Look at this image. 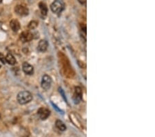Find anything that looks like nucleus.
<instances>
[{
    "instance_id": "nucleus-9",
    "label": "nucleus",
    "mask_w": 155,
    "mask_h": 137,
    "mask_svg": "<svg viewBox=\"0 0 155 137\" xmlns=\"http://www.w3.org/2000/svg\"><path fill=\"white\" fill-rule=\"evenodd\" d=\"M48 46V43L45 40H42L39 41L37 46V50L40 52H44L47 50Z\"/></svg>"
},
{
    "instance_id": "nucleus-17",
    "label": "nucleus",
    "mask_w": 155,
    "mask_h": 137,
    "mask_svg": "<svg viewBox=\"0 0 155 137\" xmlns=\"http://www.w3.org/2000/svg\"><path fill=\"white\" fill-rule=\"evenodd\" d=\"M78 2L80 3L81 4H85L86 2V0H78Z\"/></svg>"
},
{
    "instance_id": "nucleus-5",
    "label": "nucleus",
    "mask_w": 155,
    "mask_h": 137,
    "mask_svg": "<svg viewBox=\"0 0 155 137\" xmlns=\"http://www.w3.org/2000/svg\"><path fill=\"white\" fill-rule=\"evenodd\" d=\"M50 114V111L49 109H46L45 107H41L37 111V115L42 120H46L48 118Z\"/></svg>"
},
{
    "instance_id": "nucleus-11",
    "label": "nucleus",
    "mask_w": 155,
    "mask_h": 137,
    "mask_svg": "<svg viewBox=\"0 0 155 137\" xmlns=\"http://www.w3.org/2000/svg\"><path fill=\"white\" fill-rule=\"evenodd\" d=\"M39 9H40L41 14H42V16L43 17H45L47 15L48 13V8L46 4L45 3H44L43 2H41L39 4Z\"/></svg>"
},
{
    "instance_id": "nucleus-7",
    "label": "nucleus",
    "mask_w": 155,
    "mask_h": 137,
    "mask_svg": "<svg viewBox=\"0 0 155 137\" xmlns=\"http://www.w3.org/2000/svg\"><path fill=\"white\" fill-rule=\"evenodd\" d=\"M22 69H23V71L27 75H32L34 73V68H33V67L28 62L23 63Z\"/></svg>"
},
{
    "instance_id": "nucleus-2",
    "label": "nucleus",
    "mask_w": 155,
    "mask_h": 137,
    "mask_svg": "<svg viewBox=\"0 0 155 137\" xmlns=\"http://www.w3.org/2000/svg\"><path fill=\"white\" fill-rule=\"evenodd\" d=\"M50 9L54 13L60 14L64 9V3L60 0H55L50 5Z\"/></svg>"
},
{
    "instance_id": "nucleus-12",
    "label": "nucleus",
    "mask_w": 155,
    "mask_h": 137,
    "mask_svg": "<svg viewBox=\"0 0 155 137\" xmlns=\"http://www.w3.org/2000/svg\"><path fill=\"white\" fill-rule=\"evenodd\" d=\"M6 63H8L11 65H15L17 62L16 59L11 53H8V54L6 56Z\"/></svg>"
},
{
    "instance_id": "nucleus-19",
    "label": "nucleus",
    "mask_w": 155,
    "mask_h": 137,
    "mask_svg": "<svg viewBox=\"0 0 155 137\" xmlns=\"http://www.w3.org/2000/svg\"><path fill=\"white\" fill-rule=\"evenodd\" d=\"M1 67H2V66H1V65H0V68H1Z\"/></svg>"
},
{
    "instance_id": "nucleus-14",
    "label": "nucleus",
    "mask_w": 155,
    "mask_h": 137,
    "mask_svg": "<svg viewBox=\"0 0 155 137\" xmlns=\"http://www.w3.org/2000/svg\"><path fill=\"white\" fill-rule=\"evenodd\" d=\"M37 24H38L37 22H36V21H32V22H30L29 23L28 27V28H30V29L33 30L35 29L37 26Z\"/></svg>"
},
{
    "instance_id": "nucleus-18",
    "label": "nucleus",
    "mask_w": 155,
    "mask_h": 137,
    "mask_svg": "<svg viewBox=\"0 0 155 137\" xmlns=\"http://www.w3.org/2000/svg\"><path fill=\"white\" fill-rule=\"evenodd\" d=\"M2 1H3V0H0V4H1V3H2Z\"/></svg>"
},
{
    "instance_id": "nucleus-10",
    "label": "nucleus",
    "mask_w": 155,
    "mask_h": 137,
    "mask_svg": "<svg viewBox=\"0 0 155 137\" xmlns=\"http://www.w3.org/2000/svg\"><path fill=\"white\" fill-rule=\"evenodd\" d=\"M10 26H11V29L13 30L14 32H17L20 29V24L15 19H13L11 21Z\"/></svg>"
},
{
    "instance_id": "nucleus-8",
    "label": "nucleus",
    "mask_w": 155,
    "mask_h": 137,
    "mask_svg": "<svg viewBox=\"0 0 155 137\" xmlns=\"http://www.w3.org/2000/svg\"><path fill=\"white\" fill-rule=\"evenodd\" d=\"M33 38V35L29 32H23L20 35V39L23 42H29Z\"/></svg>"
},
{
    "instance_id": "nucleus-13",
    "label": "nucleus",
    "mask_w": 155,
    "mask_h": 137,
    "mask_svg": "<svg viewBox=\"0 0 155 137\" xmlns=\"http://www.w3.org/2000/svg\"><path fill=\"white\" fill-rule=\"evenodd\" d=\"M55 126H56V128L59 130L60 131H64L65 130H66V125L64 124V123L62 122L61 120H56V122H55Z\"/></svg>"
},
{
    "instance_id": "nucleus-1",
    "label": "nucleus",
    "mask_w": 155,
    "mask_h": 137,
    "mask_svg": "<svg viewBox=\"0 0 155 137\" xmlns=\"http://www.w3.org/2000/svg\"><path fill=\"white\" fill-rule=\"evenodd\" d=\"M17 99L20 105H25L30 102L33 99V96L29 91H23L19 93L17 96Z\"/></svg>"
},
{
    "instance_id": "nucleus-15",
    "label": "nucleus",
    "mask_w": 155,
    "mask_h": 137,
    "mask_svg": "<svg viewBox=\"0 0 155 137\" xmlns=\"http://www.w3.org/2000/svg\"><path fill=\"white\" fill-rule=\"evenodd\" d=\"M0 61L2 62V63H3L4 65H5L6 63V57L2 53H0Z\"/></svg>"
},
{
    "instance_id": "nucleus-4",
    "label": "nucleus",
    "mask_w": 155,
    "mask_h": 137,
    "mask_svg": "<svg viewBox=\"0 0 155 137\" xmlns=\"http://www.w3.org/2000/svg\"><path fill=\"white\" fill-rule=\"evenodd\" d=\"M15 13L19 16L24 17V16H27L29 13V11L28 9L26 6H24L23 5H17L15 8Z\"/></svg>"
},
{
    "instance_id": "nucleus-16",
    "label": "nucleus",
    "mask_w": 155,
    "mask_h": 137,
    "mask_svg": "<svg viewBox=\"0 0 155 137\" xmlns=\"http://www.w3.org/2000/svg\"><path fill=\"white\" fill-rule=\"evenodd\" d=\"M59 93H60L62 95V97H63V98H64V100H65L66 101V96H65V95H64V91L62 90L61 88H59Z\"/></svg>"
},
{
    "instance_id": "nucleus-3",
    "label": "nucleus",
    "mask_w": 155,
    "mask_h": 137,
    "mask_svg": "<svg viewBox=\"0 0 155 137\" xmlns=\"http://www.w3.org/2000/svg\"><path fill=\"white\" fill-rule=\"evenodd\" d=\"M52 85V78L48 75L45 74L42 79V87L44 90H48Z\"/></svg>"
},
{
    "instance_id": "nucleus-20",
    "label": "nucleus",
    "mask_w": 155,
    "mask_h": 137,
    "mask_svg": "<svg viewBox=\"0 0 155 137\" xmlns=\"http://www.w3.org/2000/svg\"><path fill=\"white\" fill-rule=\"evenodd\" d=\"M0 117H1V116H0Z\"/></svg>"
},
{
    "instance_id": "nucleus-6",
    "label": "nucleus",
    "mask_w": 155,
    "mask_h": 137,
    "mask_svg": "<svg viewBox=\"0 0 155 137\" xmlns=\"http://www.w3.org/2000/svg\"><path fill=\"white\" fill-rule=\"evenodd\" d=\"M82 99V90L81 87H75V94L73 95V100L75 104H78Z\"/></svg>"
}]
</instances>
